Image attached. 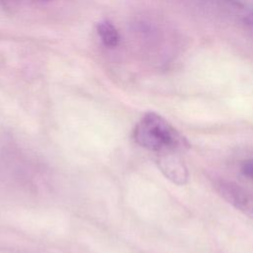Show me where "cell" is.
I'll return each instance as SVG.
<instances>
[{"instance_id":"cell-1","label":"cell","mask_w":253,"mask_h":253,"mask_svg":"<svg viewBox=\"0 0 253 253\" xmlns=\"http://www.w3.org/2000/svg\"><path fill=\"white\" fill-rule=\"evenodd\" d=\"M132 137L141 147L155 152L182 153L190 143L166 119L154 112L144 114L133 128Z\"/></svg>"},{"instance_id":"cell-4","label":"cell","mask_w":253,"mask_h":253,"mask_svg":"<svg viewBox=\"0 0 253 253\" xmlns=\"http://www.w3.org/2000/svg\"><path fill=\"white\" fill-rule=\"evenodd\" d=\"M97 33L103 43L108 47H116L120 42V35L116 27L109 21L97 24Z\"/></svg>"},{"instance_id":"cell-3","label":"cell","mask_w":253,"mask_h":253,"mask_svg":"<svg viewBox=\"0 0 253 253\" xmlns=\"http://www.w3.org/2000/svg\"><path fill=\"white\" fill-rule=\"evenodd\" d=\"M156 163L164 176L177 185H184L188 181V170L178 152L156 154Z\"/></svg>"},{"instance_id":"cell-7","label":"cell","mask_w":253,"mask_h":253,"mask_svg":"<svg viewBox=\"0 0 253 253\" xmlns=\"http://www.w3.org/2000/svg\"><path fill=\"white\" fill-rule=\"evenodd\" d=\"M246 24L253 30V13H249L247 14V17L245 19Z\"/></svg>"},{"instance_id":"cell-5","label":"cell","mask_w":253,"mask_h":253,"mask_svg":"<svg viewBox=\"0 0 253 253\" xmlns=\"http://www.w3.org/2000/svg\"><path fill=\"white\" fill-rule=\"evenodd\" d=\"M241 172L244 176L253 181V158L243 161L241 165Z\"/></svg>"},{"instance_id":"cell-2","label":"cell","mask_w":253,"mask_h":253,"mask_svg":"<svg viewBox=\"0 0 253 253\" xmlns=\"http://www.w3.org/2000/svg\"><path fill=\"white\" fill-rule=\"evenodd\" d=\"M215 189L228 204L253 219V194L233 182L224 180L216 182Z\"/></svg>"},{"instance_id":"cell-6","label":"cell","mask_w":253,"mask_h":253,"mask_svg":"<svg viewBox=\"0 0 253 253\" xmlns=\"http://www.w3.org/2000/svg\"><path fill=\"white\" fill-rule=\"evenodd\" d=\"M240 9L247 10L248 14L253 13V0H228Z\"/></svg>"}]
</instances>
